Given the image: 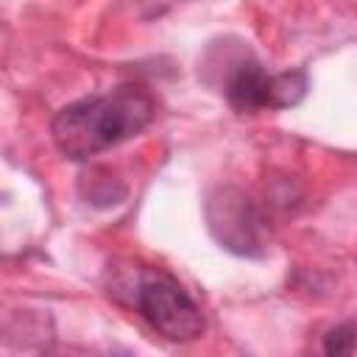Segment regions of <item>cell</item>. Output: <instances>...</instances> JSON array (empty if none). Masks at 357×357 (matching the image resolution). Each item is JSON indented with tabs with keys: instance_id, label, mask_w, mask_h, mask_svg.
Returning <instances> with one entry per match:
<instances>
[{
	"instance_id": "cell-1",
	"label": "cell",
	"mask_w": 357,
	"mask_h": 357,
	"mask_svg": "<svg viewBox=\"0 0 357 357\" xmlns=\"http://www.w3.org/2000/svg\"><path fill=\"white\" fill-rule=\"evenodd\" d=\"M153 109V98L142 86L123 84L64 106L53 117L50 134L67 159H86L139 134L151 123Z\"/></svg>"
},
{
	"instance_id": "cell-2",
	"label": "cell",
	"mask_w": 357,
	"mask_h": 357,
	"mask_svg": "<svg viewBox=\"0 0 357 357\" xmlns=\"http://www.w3.org/2000/svg\"><path fill=\"white\" fill-rule=\"evenodd\" d=\"M134 307L137 312L167 340H195L204 332L201 307L190 298V293L159 268H142L134 284Z\"/></svg>"
},
{
	"instance_id": "cell-3",
	"label": "cell",
	"mask_w": 357,
	"mask_h": 357,
	"mask_svg": "<svg viewBox=\"0 0 357 357\" xmlns=\"http://www.w3.org/2000/svg\"><path fill=\"white\" fill-rule=\"evenodd\" d=\"M206 220L215 240L243 257H262L265 229L251 198L237 187H218L206 201Z\"/></svg>"
},
{
	"instance_id": "cell-4",
	"label": "cell",
	"mask_w": 357,
	"mask_h": 357,
	"mask_svg": "<svg viewBox=\"0 0 357 357\" xmlns=\"http://www.w3.org/2000/svg\"><path fill=\"white\" fill-rule=\"evenodd\" d=\"M271 86H273V75L265 73L259 61H243L237 64V70L226 84V98L237 112L271 109Z\"/></svg>"
},
{
	"instance_id": "cell-5",
	"label": "cell",
	"mask_w": 357,
	"mask_h": 357,
	"mask_svg": "<svg viewBox=\"0 0 357 357\" xmlns=\"http://www.w3.org/2000/svg\"><path fill=\"white\" fill-rule=\"evenodd\" d=\"M307 95V73L304 70H287L273 75L271 86V109H287L296 106Z\"/></svg>"
},
{
	"instance_id": "cell-6",
	"label": "cell",
	"mask_w": 357,
	"mask_h": 357,
	"mask_svg": "<svg viewBox=\"0 0 357 357\" xmlns=\"http://www.w3.org/2000/svg\"><path fill=\"white\" fill-rule=\"evenodd\" d=\"M354 349H357V324H354V321L337 324L335 329H329V332L324 335V351L332 354V357L351 354Z\"/></svg>"
}]
</instances>
